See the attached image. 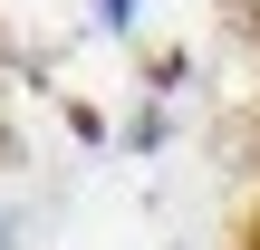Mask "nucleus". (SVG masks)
<instances>
[{"label": "nucleus", "mask_w": 260, "mask_h": 250, "mask_svg": "<svg viewBox=\"0 0 260 250\" xmlns=\"http://www.w3.org/2000/svg\"><path fill=\"white\" fill-rule=\"evenodd\" d=\"M96 19L106 29H135V0H96Z\"/></svg>", "instance_id": "obj_1"}, {"label": "nucleus", "mask_w": 260, "mask_h": 250, "mask_svg": "<svg viewBox=\"0 0 260 250\" xmlns=\"http://www.w3.org/2000/svg\"><path fill=\"white\" fill-rule=\"evenodd\" d=\"M0 250H19V222H10V212H0Z\"/></svg>", "instance_id": "obj_2"}]
</instances>
